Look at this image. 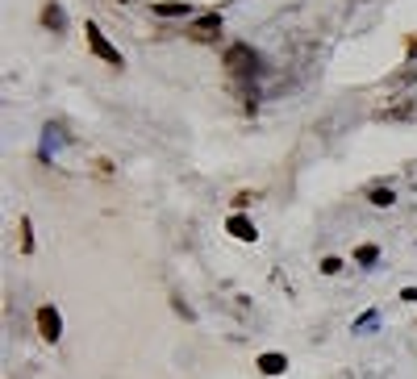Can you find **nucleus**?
<instances>
[{"mask_svg": "<svg viewBox=\"0 0 417 379\" xmlns=\"http://www.w3.org/2000/svg\"><path fill=\"white\" fill-rule=\"evenodd\" d=\"M401 300H409V305H417V288H405V292H401Z\"/></svg>", "mask_w": 417, "mask_h": 379, "instance_id": "obj_14", "label": "nucleus"}, {"mask_svg": "<svg viewBox=\"0 0 417 379\" xmlns=\"http://www.w3.org/2000/svg\"><path fill=\"white\" fill-rule=\"evenodd\" d=\"M84 33H88V46H92V54H96V58H104L109 67H121V50H117V46H109V38L96 29V21H88V25H84Z\"/></svg>", "mask_w": 417, "mask_h": 379, "instance_id": "obj_1", "label": "nucleus"}, {"mask_svg": "<svg viewBox=\"0 0 417 379\" xmlns=\"http://www.w3.org/2000/svg\"><path fill=\"white\" fill-rule=\"evenodd\" d=\"M322 271H326V275H338V271H343V259H322Z\"/></svg>", "mask_w": 417, "mask_h": 379, "instance_id": "obj_12", "label": "nucleus"}, {"mask_svg": "<svg viewBox=\"0 0 417 379\" xmlns=\"http://www.w3.org/2000/svg\"><path fill=\"white\" fill-rule=\"evenodd\" d=\"M251 200H255V196H251V192H238V196H234V209H246V204H251Z\"/></svg>", "mask_w": 417, "mask_h": 379, "instance_id": "obj_13", "label": "nucleus"}, {"mask_svg": "<svg viewBox=\"0 0 417 379\" xmlns=\"http://www.w3.org/2000/svg\"><path fill=\"white\" fill-rule=\"evenodd\" d=\"M372 204L388 209V204H393V188H372Z\"/></svg>", "mask_w": 417, "mask_h": 379, "instance_id": "obj_9", "label": "nucleus"}, {"mask_svg": "<svg viewBox=\"0 0 417 379\" xmlns=\"http://www.w3.org/2000/svg\"><path fill=\"white\" fill-rule=\"evenodd\" d=\"M355 259H359V263H363V267H372V263H376V259H380V250H376V246H372V242H368V246H359V250H355Z\"/></svg>", "mask_w": 417, "mask_h": 379, "instance_id": "obj_8", "label": "nucleus"}, {"mask_svg": "<svg viewBox=\"0 0 417 379\" xmlns=\"http://www.w3.org/2000/svg\"><path fill=\"white\" fill-rule=\"evenodd\" d=\"M42 21H46V25H63V13H58V8H54V4H50V8H46V13H42Z\"/></svg>", "mask_w": 417, "mask_h": 379, "instance_id": "obj_11", "label": "nucleus"}, {"mask_svg": "<svg viewBox=\"0 0 417 379\" xmlns=\"http://www.w3.org/2000/svg\"><path fill=\"white\" fill-rule=\"evenodd\" d=\"M155 13H159V17H184L188 4H184V0H167V4H155Z\"/></svg>", "mask_w": 417, "mask_h": 379, "instance_id": "obj_7", "label": "nucleus"}, {"mask_svg": "<svg viewBox=\"0 0 417 379\" xmlns=\"http://www.w3.org/2000/svg\"><path fill=\"white\" fill-rule=\"evenodd\" d=\"M284 367H288L284 355H259V371L263 376H284Z\"/></svg>", "mask_w": 417, "mask_h": 379, "instance_id": "obj_6", "label": "nucleus"}, {"mask_svg": "<svg viewBox=\"0 0 417 379\" xmlns=\"http://www.w3.org/2000/svg\"><path fill=\"white\" fill-rule=\"evenodd\" d=\"M21 250H25V255L33 250V238H29V217H21Z\"/></svg>", "mask_w": 417, "mask_h": 379, "instance_id": "obj_10", "label": "nucleus"}, {"mask_svg": "<svg viewBox=\"0 0 417 379\" xmlns=\"http://www.w3.org/2000/svg\"><path fill=\"white\" fill-rule=\"evenodd\" d=\"M226 229H230V238H238V242H255V225H251V217H242V213H234V217L226 221Z\"/></svg>", "mask_w": 417, "mask_h": 379, "instance_id": "obj_5", "label": "nucleus"}, {"mask_svg": "<svg viewBox=\"0 0 417 379\" xmlns=\"http://www.w3.org/2000/svg\"><path fill=\"white\" fill-rule=\"evenodd\" d=\"M38 334H42L46 342H58V338H63V317H58L50 305L38 309Z\"/></svg>", "mask_w": 417, "mask_h": 379, "instance_id": "obj_3", "label": "nucleus"}, {"mask_svg": "<svg viewBox=\"0 0 417 379\" xmlns=\"http://www.w3.org/2000/svg\"><path fill=\"white\" fill-rule=\"evenodd\" d=\"M226 67H230V75H251L255 71V50L251 46H230L226 50Z\"/></svg>", "mask_w": 417, "mask_h": 379, "instance_id": "obj_2", "label": "nucleus"}, {"mask_svg": "<svg viewBox=\"0 0 417 379\" xmlns=\"http://www.w3.org/2000/svg\"><path fill=\"white\" fill-rule=\"evenodd\" d=\"M217 29H221V17H217V13H205L200 21H192L188 38H196V42H213V38H217Z\"/></svg>", "mask_w": 417, "mask_h": 379, "instance_id": "obj_4", "label": "nucleus"}]
</instances>
